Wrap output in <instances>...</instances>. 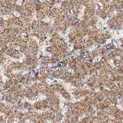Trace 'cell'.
<instances>
[{
	"label": "cell",
	"mask_w": 123,
	"mask_h": 123,
	"mask_svg": "<svg viewBox=\"0 0 123 123\" xmlns=\"http://www.w3.org/2000/svg\"><path fill=\"white\" fill-rule=\"evenodd\" d=\"M81 121L83 123H89V117H86V116H84V117H81Z\"/></svg>",
	"instance_id": "cell-11"
},
{
	"label": "cell",
	"mask_w": 123,
	"mask_h": 123,
	"mask_svg": "<svg viewBox=\"0 0 123 123\" xmlns=\"http://www.w3.org/2000/svg\"><path fill=\"white\" fill-rule=\"evenodd\" d=\"M109 98V101L111 103L112 105H115V106H117L119 104V99L117 98V97H111V98Z\"/></svg>",
	"instance_id": "cell-7"
},
{
	"label": "cell",
	"mask_w": 123,
	"mask_h": 123,
	"mask_svg": "<svg viewBox=\"0 0 123 123\" xmlns=\"http://www.w3.org/2000/svg\"><path fill=\"white\" fill-rule=\"evenodd\" d=\"M121 113H122V115L123 116V110H122V111H121Z\"/></svg>",
	"instance_id": "cell-14"
},
{
	"label": "cell",
	"mask_w": 123,
	"mask_h": 123,
	"mask_svg": "<svg viewBox=\"0 0 123 123\" xmlns=\"http://www.w3.org/2000/svg\"><path fill=\"white\" fill-rule=\"evenodd\" d=\"M117 123H123V121H122V122H117Z\"/></svg>",
	"instance_id": "cell-16"
},
{
	"label": "cell",
	"mask_w": 123,
	"mask_h": 123,
	"mask_svg": "<svg viewBox=\"0 0 123 123\" xmlns=\"http://www.w3.org/2000/svg\"><path fill=\"white\" fill-rule=\"evenodd\" d=\"M59 94H60V95L62 96V97L64 98V99H66V101H71V99L73 98L72 94H70L66 88H64L63 89H62L60 92H59Z\"/></svg>",
	"instance_id": "cell-1"
},
{
	"label": "cell",
	"mask_w": 123,
	"mask_h": 123,
	"mask_svg": "<svg viewBox=\"0 0 123 123\" xmlns=\"http://www.w3.org/2000/svg\"><path fill=\"white\" fill-rule=\"evenodd\" d=\"M79 118H80V117H75V116H72V117H71V123H77V122H79Z\"/></svg>",
	"instance_id": "cell-10"
},
{
	"label": "cell",
	"mask_w": 123,
	"mask_h": 123,
	"mask_svg": "<svg viewBox=\"0 0 123 123\" xmlns=\"http://www.w3.org/2000/svg\"><path fill=\"white\" fill-rule=\"evenodd\" d=\"M77 123H83V122H81V121H79V122H77Z\"/></svg>",
	"instance_id": "cell-15"
},
{
	"label": "cell",
	"mask_w": 123,
	"mask_h": 123,
	"mask_svg": "<svg viewBox=\"0 0 123 123\" xmlns=\"http://www.w3.org/2000/svg\"><path fill=\"white\" fill-rule=\"evenodd\" d=\"M71 117H72V114H71V110H66L64 113V118H68L71 119Z\"/></svg>",
	"instance_id": "cell-9"
},
{
	"label": "cell",
	"mask_w": 123,
	"mask_h": 123,
	"mask_svg": "<svg viewBox=\"0 0 123 123\" xmlns=\"http://www.w3.org/2000/svg\"><path fill=\"white\" fill-rule=\"evenodd\" d=\"M62 108H61L58 112H57L55 113V119H54V122L57 123H60L61 122H62L63 119H64V113L62 112Z\"/></svg>",
	"instance_id": "cell-2"
},
{
	"label": "cell",
	"mask_w": 123,
	"mask_h": 123,
	"mask_svg": "<svg viewBox=\"0 0 123 123\" xmlns=\"http://www.w3.org/2000/svg\"><path fill=\"white\" fill-rule=\"evenodd\" d=\"M33 107H34L35 111H43V105H42L41 100H37L33 103Z\"/></svg>",
	"instance_id": "cell-4"
},
{
	"label": "cell",
	"mask_w": 123,
	"mask_h": 123,
	"mask_svg": "<svg viewBox=\"0 0 123 123\" xmlns=\"http://www.w3.org/2000/svg\"><path fill=\"white\" fill-rule=\"evenodd\" d=\"M35 123H47V121L44 119H41V120H38Z\"/></svg>",
	"instance_id": "cell-13"
},
{
	"label": "cell",
	"mask_w": 123,
	"mask_h": 123,
	"mask_svg": "<svg viewBox=\"0 0 123 123\" xmlns=\"http://www.w3.org/2000/svg\"><path fill=\"white\" fill-rule=\"evenodd\" d=\"M63 106L65 108H66V110H71L74 108V103L71 101H66L63 103Z\"/></svg>",
	"instance_id": "cell-6"
},
{
	"label": "cell",
	"mask_w": 123,
	"mask_h": 123,
	"mask_svg": "<svg viewBox=\"0 0 123 123\" xmlns=\"http://www.w3.org/2000/svg\"><path fill=\"white\" fill-rule=\"evenodd\" d=\"M62 123H71V119H68V118H64L62 121Z\"/></svg>",
	"instance_id": "cell-12"
},
{
	"label": "cell",
	"mask_w": 123,
	"mask_h": 123,
	"mask_svg": "<svg viewBox=\"0 0 123 123\" xmlns=\"http://www.w3.org/2000/svg\"><path fill=\"white\" fill-rule=\"evenodd\" d=\"M11 109H12L11 105L4 104L3 107H1V108H0V113L4 114V115H6V114L8 113V112H9V111L11 110Z\"/></svg>",
	"instance_id": "cell-5"
},
{
	"label": "cell",
	"mask_w": 123,
	"mask_h": 123,
	"mask_svg": "<svg viewBox=\"0 0 123 123\" xmlns=\"http://www.w3.org/2000/svg\"><path fill=\"white\" fill-rule=\"evenodd\" d=\"M71 94H72V97L75 98V100H80L81 99V96H80V89L79 88H75V89H72V92H71Z\"/></svg>",
	"instance_id": "cell-3"
},
{
	"label": "cell",
	"mask_w": 123,
	"mask_h": 123,
	"mask_svg": "<svg viewBox=\"0 0 123 123\" xmlns=\"http://www.w3.org/2000/svg\"><path fill=\"white\" fill-rule=\"evenodd\" d=\"M112 118H113V120L115 121L116 122H122V121H123V116L122 115V113H121V112H119V113L116 114V115L114 116Z\"/></svg>",
	"instance_id": "cell-8"
}]
</instances>
